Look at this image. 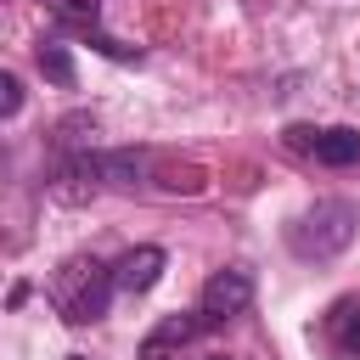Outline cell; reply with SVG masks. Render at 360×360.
I'll use <instances>...</instances> for the list:
<instances>
[{
	"label": "cell",
	"mask_w": 360,
	"mask_h": 360,
	"mask_svg": "<svg viewBox=\"0 0 360 360\" xmlns=\"http://www.w3.org/2000/svg\"><path fill=\"white\" fill-rule=\"evenodd\" d=\"M112 292H118L112 264L96 259V253H73V259H62V270L51 276V304H56V315H62L68 326L101 321L107 304H112Z\"/></svg>",
	"instance_id": "6da1fadb"
},
{
	"label": "cell",
	"mask_w": 360,
	"mask_h": 360,
	"mask_svg": "<svg viewBox=\"0 0 360 360\" xmlns=\"http://www.w3.org/2000/svg\"><path fill=\"white\" fill-rule=\"evenodd\" d=\"M354 231H360V208H354L349 197H315V202L287 225V248H292L298 259H309V264H326V259H338V253L354 242Z\"/></svg>",
	"instance_id": "7a4b0ae2"
},
{
	"label": "cell",
	"mask_w": 360,
	"mask_h": 360,
	"mask_svg": "<svg viewBox=\"0 0 360 360\" xmlns=\"http://www.w3.org/2000/svg\"><path fill=\"white\" fill-rule=\"evenodd\" d=\"M248 304H253V276L231 264V270H214V276L202 281V298H197V321H202V332H214V326H225V321L248 315Z\"/></svg>",
	"instance_id": "3957f363"
},
{
	"label": "cell",
	"mask_w": 360,
	"mask_h": 360,
	"mask_svg": "<svg viewBox=\"0 0 360 360\" xmlns=\"http://www.w3.org/2000/svg\"><path fill=\"white\" fill-rule=\"evenodd\" d=\"M45 11H51V22L62 28V34H79V39H90L101 56H112V62H135L141 51H129V45H118L112 34H101V0H39Z\"/></svg>",
	"instance_id": "277c9868"
},
{
	"label": "cell",
	"mask_w": 360,
	"mask_h": 360,
	"mask_svg": "<svg viewBox=\"0 0 360 360\" xmlns=\"http://www.w3.org/2000/svg\"><path fill=\"white\" fill-rule=\"evenodd\" d=\"M287 146L304 152V158H315V163H326V169H349V163H360V129H349V124H332V129L292 124V129H287Z\"/></svg>",
	"instance_id": "5b68a950"
},
{
	"label": "cell",
	"mask_w": 360,
	"mask_h": 360,
	"mask_svg": "<svg viewBox=\"0 0 360 360\" xmlns=\"http://www.w3.org/2000/svg\"><path fill=\"white\" fill-rule=\"evenodd\" d=\"M163 264H169V259H163V248H152V242H146V248H129V253L112 264V281H118V292H124V298H141V292H152V287H158Z\"/></svg>",
	"instance_id": "8992f818"
},
{
	"label": "cell",
	"mask_w": 360,
	"mask_h": 360,
	"mask_svg": "<svg viewBox=\"0 0 360 360\" xmlns=\"http://www.w3.org/2000/svg\"><path fill=\"white\" fill-rule=\"evenodd\" d=\"M326 343H332L338 360H360V298L332 304V315H326Z\"/></svg>",
	"instance_id": "52a82bcc"
},
{
	"label": "cell",
	"mask_w": 360,
	"mask_h": 360,
	"mask_svg": "<svg viewBox=\"0 0 360 360\" xmlns=\"http://www.w3.org/2000/svg\"><path fill=\"white\" fill-rule=\"evenodd\" d=\"M39 68H45V79H51V84H62V90L73 84V56H68V45H62L56 34H51V39H39Z\"/></svg>",
	"instance_id": "ba28073f"
},
{
	"label": "cell",
	"mask_w": 360,
	"mask_h": 360,
	"mask_svg": "<svg viewBox=\"0 0 360 360\" xmlns=\"http://www.w3.org/2000/svg\"><path fill=\"white\" fill-rule=\"evenodd\" d=\"M0 90H6V96H0V112L17 118V107H22V84H17V73H0Z\"/></svg>",
	"instance_id": "9c48e42d"
},
{
	"label": "cell",
	"mask_w": 360,
	"mask_h": 360,
	"mask_svg": "<svg viewBox=\"0 0 360 360\" xmlns=\"http://www.w3.org/2000/svg\"><path fill=\"white\" fill-rule=\"evenodd\" d=\"M208 360H225V354H208Z\"/></svg>",
	"instance_id": "30bf717a"
},
{
	"label": "cell",
	"mask_w": 360,
	"mask_h": 360,
	"mask_svg": "<svg viewBox=\"0 0 360 360\" xmlns=\"http://www.w3.org/2000/svg\"><path fill=\"white\" fill-rule=\"evenodd\" d=\"M68 360H84V354H68Z\"/></svg>",
	"instance_id": "8fae6325"
}]
</instances>
